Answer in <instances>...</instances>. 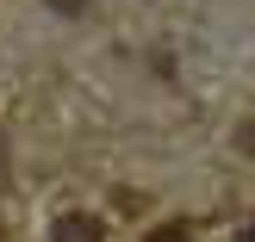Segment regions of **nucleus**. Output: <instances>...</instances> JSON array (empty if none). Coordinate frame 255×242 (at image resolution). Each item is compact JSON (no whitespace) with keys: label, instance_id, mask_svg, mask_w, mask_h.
Listing matches in <instances>:
<instances>
[{"label":"nucleus","instance_id":"f257e3e1","mask_svg":"<svg viewBox=\"0 0 255 242\" xmlns=\"http://www.w3.org/2000/svg\"><path fill=\"white\" fill-rule=\"evenodd\" d=\"M50 236H56V242H106V230H100V218H87V211H62Z\"/></svg>","mask_w":255,"mask_h":242},{"label":"nucleus","instance_id":"f03ea898","mask_svg":"<svg viewBox=\"0 0 255 242\" xmlns=\"http://www.w3.org/2000/svg\"><path fill=\"white\" fill-rule=\"evenodd\" d=\"M149 242H193V236H187L181 224H162V230H149Z\"/></svg>","mask_w":255,"mask_h":242},{"label":"nucleus","instance_id":"20e7f679","mask_svg":"<svg viewBox=\"0 0 255 242\" xmlns=\"http://www.w3.org/2000/svg\"><path fill=\"white\" fill-rule=\"evenodd\" d=\"M56 12H87V0H50Z\"/></svg>","mask_w":255,"mask_h":242},{"label":"nucleus","instance_id":"7ed1b4c3","mask_svg":"<svg viewBox=\"0 0 255 242\" xmlns=\"http://www.w3.org/2000/svg\"><path fill=\"white\" fill-rule=\"evenodd\" d=\"M237 149H243V156H255V118L243 124V131H237Z\"/></svg>","mask_w":255,"mask_h":242},{"label":"nucleus","instance_id":"39448f33","mask_svg":"<svg viewBox=\"0 0 255 242\" xmlns=\"http://www.w3.org/2000/svg\"><path fill=\"white\" fill-rule=\"evenodd\" d=\"M0 236H6V230H0Z\"/></svg>","mask_w":255,"mask_h":242}]
</instances>
